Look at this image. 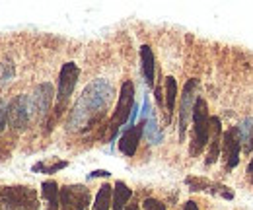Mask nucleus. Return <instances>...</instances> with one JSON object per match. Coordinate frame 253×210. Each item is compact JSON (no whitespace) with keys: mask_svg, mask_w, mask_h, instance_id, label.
<instances>
[{"mask_svg":"<svg viewBox=\"0 0 253 210\" xmlns=\"http://www.w3.org/2000/svg\"><path fill=\"white\" fill-rule=\"evenodd\" d=\"M66 166H68V162H57V164H51V166H47L45 162H39V164H35V166H33V171L55 173V171H59V169H64Z\"/></svg>","mask_w":253,"mask_h":210,"instance_id":"19","label":"nucleus"},{"mask_svg":"<svg viewBox=\"0 0 253 210\" xmlns=\"http://www.w3.org/2000/svg\"><path fill=\"white\" fill-rule=\"evenodd\" d=\"M53 95H55V90L49 82H43L39 84L35 91H33V101H32V109L35 111V115L39 119H43L49 109H51V103H53Z\"/></svg>","mask_w":253,"mask_h":210,"instance_id":"10","label":"nucleus"},{"mask_svg":"<svg viewBox=\"0 0 253 210\" xmlns=\"http://www.w3.org/2000/svg\"><path fill=\"white\" fill-rule=\"evenodd\" d=\"M140 62H142V76L148 88H154V74H156V64H154V53L150 45L140 47Z\"/></svg>","mask_w":253,"mask_h":210,"instance_id":"13","label":"nucleus"},{"mask_svg":"<svg viewBox=\"0 0 253 210\" xmlns=\"http://www.w3.org/2000/svg\"><path fill=\"white\" fill-rule=\"evenodd\" d=\"M222 150V123L218 117H211V140H209V154H207V160L205 164L207 166H212Z\"/></svg>","mask_w":253,"mask_h":210,"instance_id":"12","label":"nucleus"},{"mask_svg":"<svg viewBox=\"0 0 253 210\" xmlns=\"http://www.w3.org/2000/svg\"><path fill=\"white\" fill-rule=\"evenodd\" d=\"M240 130V138H242V150L244 154H252L253 152V117L244 119L238 125Z\"/></svg>","mask_w":253,"mask_h":210,"instance_id":"15","label":"nucleus"},{"mask_svg":"<svg viewBox=\"0 0 253 210\" xmlns=\"http://www.w3.org/2000/svg\"><path fill=\"white\" fill-rule=\"evenodd\" d=\"M32 105L28 95H16L10 103H8V125L16 130H24L28 128V123L32 117Z\"/></svg>","mask_w":253,"mask_h":210,"instance_id":"7","label":"nucleus"},{"mask_svg":"<svg viewBox=\"0 0 253 210\" xmlns=\"http://www.w3.org/2000/svg\"><path fill=\"white\" fill-rule=\"evenodd\" d=\"M113 86L105 80H95L82 91L80 99L76 101L70 117L68 128L70 130H88L95 123L103 119L111 99H113Z\"/></svg>","mask_w":253,"mask_h":210,"instance_id":"1","label":"nucleus"},{"mask_svg":"<svg viewBox=\"0 0 253 210\" xmlns=\"http://www.w3.org/2000/svg\"><path fill=\"white\" fill-rule=\"evenodd\" d=\"M197 88H199V80L197 78H191L187 80L183 93H181V105H179V140L185 138V130H187V125L189 119H193V109H195V103H197Z\"/></svg>","mask_w":253,"mask_h":210,"instance_id":"6","label":"nucleus"},{"mask_svg":"<svg viewBox=\"0 0 253 210\" xmlns=\"http://www.w3.org/2000/svg\"><path fill=\"white\" fill-rule=\"evenodd\" d=\"M175 99H177V82L173 76H168L166 78V109H168V123L169 117L175 109Z\"/></svg>","mask_w":253,"mask_h":210,"instance_id":"17","label":"nucleus"},{"mask_svg":"<svg viewBox=\"0 0 253 210\" xmlns=\"http://www.w3.org/2000/svg\"><path fill=\"white\" fill-rule=\"evenodd\" d=\"M125 210H138V205H136V203H132V205H126Z\"/></svg>","mask_w":253,"mask_h":210,"instance_id":"27","label":"nucleus"},{"mask_svg":"<svg viewBox=\"0 0 253 210\" xmlns=\"http://www.w3.org/2000/svg\"><path fill=\"white\" fill-rule=\"evenodd\" d=\"M144 134V121L138 123V125H132L130 128H126L125 134L119 138V150L123 152L125 156L132 158L136 154V148H138V142Z\"/></svg>","mask_w":253,"mask_h":210,"instance_id":"11","label":"nucleus"},{"mask_svg":"<svg viewBox=\"0 0 253 210\" xmlns=\"http://www.w3.org/2000/svg\"><path fill=\"white\" fill-rule=\"evenodd\" d=\"M144 134H146L148 142H152V144H160V142H162V138H164V134H162V130H160L158 123H156V115H154V111H152V109H148V113H146V121H144Z\"/></svg>","mask_w":253,"mask_h":210,"instance_id":"16","label":"nucleus"},{"mask_svg":"<svg viewBox=\"0 0 253 210\" xmlns=\"http://www.w3.org/2000/svg\"><path fill=\"white\" fill-rule=\"evenodd\" d=\"M187 185H191V191H203L207 187H211V183L207 179H201V177H187Z\"/></svg>","mask_w":253,"mask_h":210,"instance_id":"20","label":"nucleus"},{"mask_svg":"<svg viewBox=\"0 0 253 210\" xmlns=\"http://www.w3.org/2000/svg\"><path fill=\"white\" fill-rule=\"evenodd\" d=\"M80 76V68L76 66V62H64L59 74V86H57V107H55V117H59L64 111L72 91L76 88Z\"/></svg>","mask_w":253,"mask_h":210,"instance_id":"5","label":"nucleus"},{"mask_svg":"<svg viewBox=\"0 0 253 210\" xmlns=\"http://www.w3.org/2000/svg\"><path fill=\"white\" fill-rule=\"evenodd\" d=\"M109 175H111V173H109L107 169H97V171H94L90 177H109Z\"/></svg>","mask_w":253,"mask_h":210,"instance_id":"24","label":"nucleus"},{"mask_svg":"<svg viewBox=\"0 0 253 210\" xmlns=\"http://www.w3.org/2000/svg\"><path fill=\"white\" fill-rule=\"evenodd\" d=\"M90 191L82 185H72L61 189V210H88Z\"/></svg>","mask_w":253,"mask_h":210,"instance_id":"8","label":"nucleus"},{"mask_svg":"<svg viewBox=\"0 0 253 210\" xmlns=\"http://www.w3.org/2000/svg\"><path fill=\"white\" fill-rule=\"evenodd\" d=\"M132 197V191L126 187V183L123 181H117L113 185V201H111V210H125L126 203L130 201Z\"/></svg>","mask_w":253,"mask_h":210,"instance_id":"14","label":"nucleus"},{"mask_svg":"<svg viewBox=\"0 0 253 210\" xmlns=\"http://www.w3.org/2000/svg\"><path fill=\"white\" fill-rule=\"evenodd\" d=\"M134 84L130 80H125L123 86H121V91H119V101H117V107L113 111V117H111V123H109V140L115 138V134L119 132V128L125 125L126 121L130 119L132 115V109H134Z\"/></svg>","mask_w":253,"mask_h":210,"instance_id":"4","label":"nucleus"},{"mask_svg":"<svg viewBox=\"0 0 253 210\" xmlns=\"http://www.w3.org/2000/svg\"><path fill=\"white\" fill-rule=\"evenodd\" d=\"M183 210H199V207H197V203L187 201V203H185V207H183Z\"/></svg>","mask_w":253,"mask_h":210,"instance_id":"25","label":"nucleus"},{"mask_svg":"<svg viewBox=\"0 0 253 210\" xmlns=\"http://www.w3.org/2000/svg\"><path fill=\"white\" fill-rule=\"evenodd\" d=\"M47 210H61V207H53V205H47Z\"/></svg>","mask_w":253,"mask_h":210,"instance_id":"28","label":"nucleus"},{"mask_svg":"<svg viewBox=\"0 0 253 210\" xmlns=\"http://www.w3.org/2000/svg\"><path fill=\"white\" fill-rule=\"evenodd\" d=\"M142 210H166V205L156 201V199H150V197H148V199L142 203Z\"/></svg>","mask_w":253,"mask_h":210,"instance_id":"21","label":"nucleus"},{"mask_svg":"<svg viewBox=\"0 0 253 210\" xmlns=\"http://www.w3.org/2000/svg\"><path fill=\"white\" fill-rule=\"evenodd\" d=\"M211 140V115L209 105L203 97H197L193 109V140H191V156H199L207 148Z\"/></svg>","mask_w":253,"mask_h":210,"instance_id":"2","label":"nucleus"},{"mask_svg":"<svg viewBox=\"0 0 253 210\" xmlns=\"http://www.w3.org/2000/svg\"><path fill=\"white\" fill-rule=\"evenodd\" d=\"M154 93H156V101H158V105L162 107V105H164V95H162V88H160V86H156V88H154Z\"/></svg>","mask_w":253,"mask_h":210,"instance_id":"23","label":"nucleus"},{"mask_svg":"<svg viewBox=\"0 0 253 210\" xmlns=\"http://www.w3.org/2000/svg\"><path fill=\"white\" fill-rule=\"evenodd\" d=\"M4 210H39V197L32 187H0Z\"/></svg>","mask_w":253,"mask_h":210,"instance_id":"3","label":"nucleus"},{"mask_svg":"<svg viewBox=\"0 0 253 210\" xmlns=\"http://www.w3.org/2000/svg\"><path fill=\"white\" fill-rule=\"evenodd\" d=\"M248 175H250V179H252V183H253V158H252V162H250V166H248Z\"/></svg>","mask_w":253,"mask_h":210,"instance_id":"26","label":"nucleus"},{"mask_svg":"<svg viewBox=\"0 0 253 210\" xmlns=\"http://www.w3.org/2000/svg\"><path fill=\"white\" fill-rule=\"evenodd\" d=\"M6 121H8V105H6V101L0 97V132H2L4 126H6Z\"/></svg>","mask_w":253,"mask_h":210,"instance_id":"22","label":"nucleus"},{"mask_svg":"<svg viewBox=\"0 0 253 210\" xmlns=\"http://www.w3.org/2000/svg\"><path fill=\"white\" fill-rule=\"evenodd\" d=\"M222 152H224L226 168L228 169H234L240 164V154H242V138H240L238 125L236 126H230L222 134Z\"/></svg>","mask_w":253,"mask_h":210,"instance_id":"9","label":"nucleus"},{"mask_svg":"<svg viewBox=\"0 0 253 210\" xmlns=\"http://www.w3.org/2000/svg\"><path fill=\"white\" fill-rule=\"evenodd\" d=\"M113 201V187L111 185H101L97 195H95L94 210H109Z\"/></svg>","mask_w":253,"mask_h":210,"instance_id":"18","label":"nucleus"}]
</instances>
